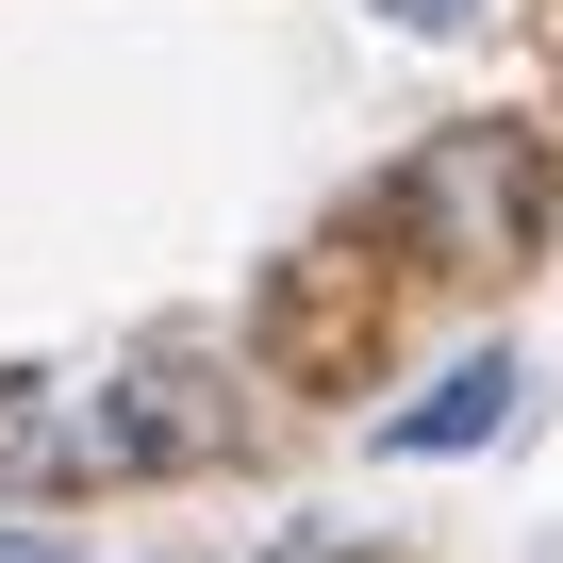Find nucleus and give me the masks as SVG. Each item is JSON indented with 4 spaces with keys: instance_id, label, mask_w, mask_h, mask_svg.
<instances>
[{
    "instance_id": "obj_2",
    "label": "nucleus",
    "mask_w": 563,
    "mask_h": 563,
    "mask_svg": "<svg viewBox=\"0 0 563 563\" xmlns=\"http://www.w3.org/2000/svg\"><path fill=\"white\" fill-rule=\"evenodd\" d=\"M216 448H232V398L183 349H150V365L67 398V481H150V464H216Z\"/></svg>"
},
{
    "instance_id": "obj_3",
    "label": "nucleus",
    "mask_w": 563,
    "mask_h": 563,
    "mask_svg": "<svg viewBox=\"0 0 563 563\" xmlns=\"http://www.w3.org/2000/svg\"><path fill=\"white\" fill-rule=\"evenodd\" d=\"M514 415H530V365H514V349H464L431 398H398V415H382V464H448V448H497Z\"/></svg>"
},
{
    "instance_id": "obj_1",
    "label": "nucleus",
    "mask_w": 563,
    "mask_h": 563,
    "mask_svg": "<svg viewBox=\"0 0 563 563\" xmlns=\"http://www.w3.org/2000/svg\"><path fill=\"white\" fill-rule=\"evenodd\" d=\"M382 216L415 232V265H514V249L547 232V133H530V117H448V133L382 183Z\"/></svg>"
},
{
    "instance_id": "obj_4",
    "label": "nucleus",
    "mask_w": 563,
    "mask_h": 563,
    "mask_svg": "<svg viewBox=\"0 0 563 563\" xmlns=\"http://www.w3.org/2000/svg\"><path fill=\"white\" fill-rule=\"evenodd\" d=\"M365 18H398V34H481L497 0H365Z\"/></svg>"
},
{
    "instance_id": "obj_5",
    "label": "nucleus",
    "mask_w": 563,
    "mask_h": 563,
    "mask_svg": "<svg viewBox=\"0 0 563 563\" xmlns=\"http://www.w3.org/2000/svg\"><path fill=\"white\" fill-rule=\"evenodd\" d=\"M0 563H67V547H51V530H0Z\"/></svg>"
}]
</instances>
